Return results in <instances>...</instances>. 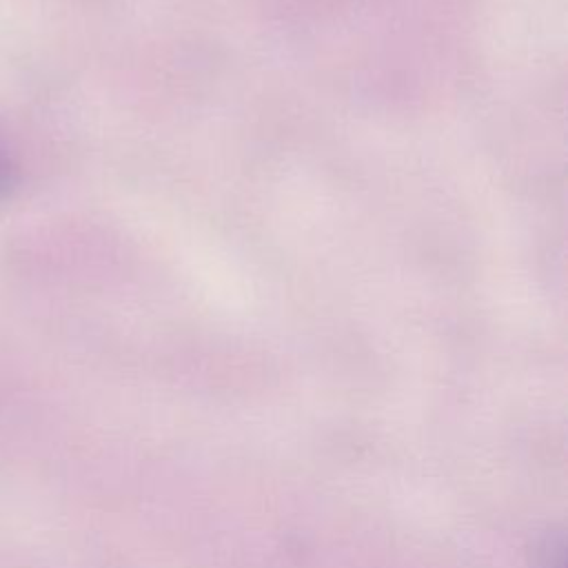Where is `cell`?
Instances as JSON below:
<instances>
[{"label": "cell", "instance_id": "6da1fadb", "mask_svg": "<svg viewBox=\"0 0 568 568\" xmlns=\"http://www.w3.org/2000/svg\"><path fill=\"white\" fill-rule=\"evenodd\" d=\"M11 184V175H9V166L7 162L0 158V193H4Z\"/></svg>", "mask_w": 568, "mask_h": 568}]
</instances>
